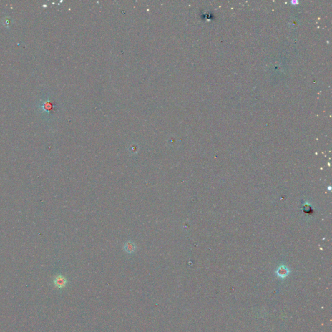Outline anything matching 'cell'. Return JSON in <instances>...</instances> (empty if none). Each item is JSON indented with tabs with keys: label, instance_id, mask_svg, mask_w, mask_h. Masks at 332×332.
Instances as JSON below:
<instances>
[{
	"label": "cell",
	"instance_id": "1",
	"mask_svg": "<svg viewBox=\"0 0 332 332\" xmlns=\"http://www.w3.org/2000/svg\"><path fill=\"white\" fill-rule=\"evenodd\" d=\"M67 283H68V280L62 275L57 276L53 280L54 285L59 289L64 288L66 285Z\"/></svg>",
	"mask_w": 332,
	"mask_h": 332
},
{
	"label": "cell",
	"instance_id": "2",
	"mask_svg": "<svg viewBox=\"0 0 332 332\" xmlns=\"http://www.w3.org/2000/svg\"><path fill=\"white\" fill-rule=\"evenodd\" d=\"M137 248L136 244L132 241H127L124 245L123 249L127 254H131L135 253Z\"/></svg>",
	"mask_w": 332,
	"mask_h": 332
},
{
	"label": "cell",
	"instance_id": "3",
	"mask_svg": "<svg viewBox=\"0 0 332 332\" xmlns=\"http://www.w3.org/2000/svg\"><path fill=\"white\" fill-rule=\"evenodd\" d=\"M278 271H279V273H278L279 275L281 276H286V274H287V273H288V272H287V270H286V269H280Z\"/></svg>",
	"mask_w": 332,
	"mask_h": 332
}]
</instances>
